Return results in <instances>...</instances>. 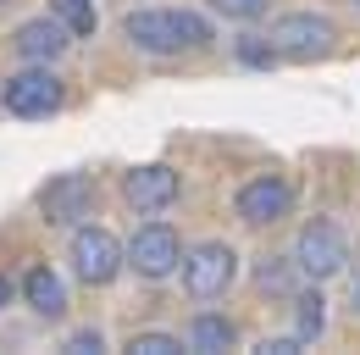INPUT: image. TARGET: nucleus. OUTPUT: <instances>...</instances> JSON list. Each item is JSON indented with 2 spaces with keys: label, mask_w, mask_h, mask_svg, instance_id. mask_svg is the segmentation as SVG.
Here are the masks:
<instances>
[{
  "label": "nucleus",
  "mask_w": 360,
  "mask_h": 355,
  "mask_svg": "<svg viewBox=\"0 0 360 355\" xmlns=\"http://www.w3.org/2000/svg\"><path fill=\"white\" fill-rule=\"evenodd\" d=\"M122 34L139 50H150V56H178V50L211 44V23L194 17V11H128L122 17Z\"/></svg>",
  "instance_id": "1"
},
{
  "label": "nucleus",
  "mask_w": 360,
  "mask_h": 355,
  "mask_svg": "<svg viewBox=\"0 0 360 355\" xmlns=\"http://www.w3.org/2000/svg\"><path fill=\"white\" fill-rule=\"evenodd\" d=\"M266 44L277 50V61H321V56H333L338 28L321 11H288L266 28Z\"/></svg>",
  "instance_id": "2"
},
{
  "label": "nucleus",
  "mask_w": 360,
  "mask_h": 355,
  "mask_svg": "<svg viewBox=\"0 0 360 355\" xmlns=\"http://www.w3.org/2000/svg\"><path fill=\"white\" fill-rule=\"evenodd\" d=\"M294 261L300 272L311 278V283H327V278H338L344 266H349V239H344V228L327 217H316L300 228V244H294Z\"/></svg>",
  "instance_id": "3"
},
{
  "label": "nucleus",
  "mask_w": 360,
  "mask_h": 355,
  "mask_svg": "<svg viewBox=\"0 0 360 355\" xmlns=\"http://www.w3.org/2000/svg\"><path fill=\"white\" fill-rule=\"evenodd\" d=\"M61 100H67V84L50 73V61H28V73H17V78L6 84V111H11V117H28V123L56 117Z\"/></svg>",
  "instance_id": "4"
},
{
  "label": "nucleus",
  "mask_w": 360,
  "mask_h": 355,
  "mask_svg": "<svg viewBox=\"0 0 360 355\" xmlns=\"http://www.w3.org/2000/svg\"><path fill=\"white\" fill-rule=\"evenodd\" d=\"M178 266H183V289L194 300H217L227 283H233V272H238V256H233V244L211 239V244H194Z\"/></svg>",
  "instance_id": "5"
},
{
  "label": "nucleus",
  "mask_w": 360,
  "mask_h": 355,
  "mask_svg": "<svg viewBox=\"0 0 360 355\" xmlns=\"http://www.w3.org/2000/svg\"><path fill=\"white\" fill-rule=\"evenodd\" d=\"M183 261V244H178V233L167 228V222H144L134 233V244H122V266H134L139 278H172Z\"/></svg>",
  "instance_id": "6"
},
{
  "label": "nucleus",
  "mask_w": 360,
  "mask_h": 355,
  "mask_svg": "<svg viewBox=\"0 0 360 355\" xmlns=\"http://www.w3.org/2000/svg\"><path fill=\"white\" fill-rule=\"evenodd\" d=\"M39 211L50 228H78L94 211V178L89 173H61L39 189Z\"/></svg>",
  "instance_id": "7"
},
{
  "label": "nucleus",
  "mask_w": 360,
  "mask_h": 355,
  "mask_svg": "<svg viewBox=\"0 0 360 355\" xmlns=\"http://www.w3.org/2000/svg\"><path fill=\"white\" fill-rule=\"evenodd\" d=\"M72 266L89 289H105L117 272H122V239L105 233V228H78L72 233Z\"/></svg>",
  "instance_id": "8"
},
{
  "label": "nucleus",
  "mask_w": 360,
  "mask_h": 355,
  "mask_svg": "<svg viewBox=\"0 0 360 355\" xmlns=\"http://www.w3.org/2000/svg\"><path fill=\"white\" fill-rule=\"evenodd\" d=\"M238 217L250 222V228H266V222H283L288 217V206H294V189H288V178H271V173H261V178H250L244 189H238Z\"/></svg>",
  "instance_id": "9"
},
{
  "label": "nucleus",
  "mask_w": 360,
  "mask_h": 355,
  "mask_svg": "<svg viewBox=\"0 0 360 355\" xmlns=\"http://www.w3.org/2000/svg\"><path fill=\"white\" fill-rule=\"evenodd\" d=\"M122 194H128V206H134V211L155 217V211H167V206L178 200V173H172L167 161H150V167H134V173L122 178Z\"/></svg>",
  "instance_id": "10"
},
{
  "label": "nucleus",
  "mask_w": 360,
  "mask_h": 355,
  "mask_svg": "<svg viewBox=\"0 0 360 355\" xmlns=\"http://www.w3.org/2000/svg\"><path fill=\"white\" fill-rule=\"evenodd\" d=\"M11 44H17L22 61H56V56L72 44V34H67L56 17H34V23H22V28L11 34Z\"/></svg>",
  "instance_id": "11"
},
{
  "label": "nucleus",
  "mask_w": 360,
  "mask_h": 355,
  "mask_svg": "<svg viewBox=\"0 0 360 355\" xmlns=\"http://www.w3.org/2000/svg\"><path fill=\"white\" fill-rule=\"evenodd\" d=\"M22 300L39 311L45 322H61V316H67V283H61L50 266H28V278H22Z\"/></svg>",
  "instance_id": "12"
},
{
  "label": "nucleus",
  "mask_w": 360,
  "mask_h": 355,
  "mask_svg": "<svg viewBox=\"0 0 360 355\" xmlns=\"http://www.w3.org/2000/svg\"><path fill=\"white\" fill-rule=\"evenodd\" d=\"M305 283V272L294 256H261L255 261V289L261 294H277V300H294V289Z\"/></svg>",
  "instance_id": "13"
},
{
  "label": "nucleus",
  "mask_w": 360,
  "mask_h": 355,
  "mask_svg": "<svg viewBox=\"0 0 360 355\" xmlns=\"http://www.w3.org/2000/svg\"><path fill=\"white\" fill-rule=\"evenodd\" d=\"M233 339H238V333H233V322H227V316L200 311V316L188 322V339H183V344H188V350H200V355H217V350H233Z\"/></svg>",
  "instance_id": "14"
},
{
  "label": "nucleus",
  "mask_w": 360,
  "mask_h": 355,
  "mask_svg": "<svg viewBox=\"0 0 360 355\" xmlns=\"http://www.w3.org/2000/svg\"><path fill=\"white\" fill-rule=\"evenodd\" d=\"M321 328H327V300H321V289H294V333H300L305 344H316Z\"/></svg>",
  "instance_id": "15"
},
{
  "label": "nucleus",
  "mask_w": 360,
  "mask_h": 355,
  "mask_svg": "<svg viewBox=\"0 0 360 355\" xmlns=\"http://www.w3.org/2000/svg\"><path fill=\"white\" fill-rule=\"evenodd\" d=\"M50 17L72 34V39H89L94 28H100V11H94V0H50Z\"/></svg>",
  "instance_id": "16"
},
{
  "label": "nucleus",
  "mask_w": 360,
  "mask_h": 355,
  "mask_svg": "<svg viewBox=\"0 0 360 355\" xmlns=\"http://www.w3.org/2000/svg\"><path fill=\"white\" fill-rule=\"evenodd\" d=\"M128 350L134 355H178V350H188V344H178V333H134Z\"/></svg>",
  "instance_id": "17"
},
{
  "label": "nucleus",
  "mask_w": 360,
  "mask_h": 355,
  "mask_svg": "<svg viewBox=\"0 0 360 355\" xmlns=\"http://www.w3.org/2000/svg\"><path fill=\"white\" fill-rule=\"evenodd\" d=\"M211 11H222L233 23H255V17H266V0H205Z\"/></svg>",
  "instance_id": "18"
},
{
  "label": "nucleus",
  "mask_w": 360,
  "mask_h": 355,
  "mask_svg": "<svg viewBox=\"0 0 360 355\" xmlns=\"http://www.w3.org/2000/svg\"><path fill=\"white\" fill-rule=\"evenodd\" d=\"M238 61H244V67H271V61H277V50L261 44V39H238Z\"/></svg>",
  "instance_id": "19"
},
{
  "label": "nucleus",
  "mask_w": 360,
  "mask_h": 355,
  "mask_svg": "<svg viewBox=\"0 0 360 355\" xmlns=\"http://www.w3.org/2000/svg\"><path fill=\"white\" fill-rule=\"evenodd\" d=\"M255 350H261V355H300V350H311V344H305L300 333H283V339H261Z\"/></svg>",
  "instance_id": "20"
},
{
  "label": "nucleus",
  "mask_w": 360,
  "mask_h": 355,
  "mask_svg": "<svg viewBox=\"0 0 360 355\" xmlns=\"http://www.w3.org/2000/svg\"><path fill=\"white\" fill-rule=\"evenodd\" d=\"M100 350H105V339H100L94 328H78V333L67 339V355H100Z\"/></svg>",
  "instance_id": "21"
},
{
  "label": "nucleus",
  "mask_w": 360,
  "mask_h": 355,
  "mask_svg": "<svg viewBox=\"0 0 360 355\" xmlns=\"http://www.w3.org/2000/svg\"><path fill=\"white\" fill-rule=\"evenodd\" d=\"M6 300H11V283H6V272H0V306H6Z\"/></svg>",
  "instance_id": "22"
},
{
  "label": "nucleus",
  "mask_w": 360,
  "mask_h": 355,
  "mask_svg": "<svg viewBox=\"0 0 360 355\" xmlns=\"http://www.w3.org/2000/svg\"><path fill=\"white\" fill-rule=\"evenodd\" d=\"M355 311H360V272H355Z\"/></svg>",
  "instance_id": "23"
},
{
  "label": "nucleus",
  "mask_w": 360,
  "mask_h": 355,
  "mask_svg": "<svg viewBox=\"0 0 360 355\" xmlns=\"http://www.w3.org/2000/svg\"><path fill=\"white\" fill-rule=\"evenodd\" d=\"M0 6H6V0H0Z\"/></svg>",
  "instance_id": "24"
}]
</instances>
